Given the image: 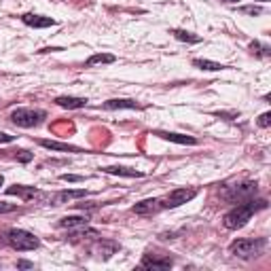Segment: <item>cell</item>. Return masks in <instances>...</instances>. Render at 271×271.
Masks as SVG:
<instances>
[{"label": "cell", "mask_w": 271, "mask_h": 271, "mask_svg": "<svg viewBox=\"0 0 271 271\" xmlns=\"http://www.w3.org/2000/svg\"><path fill=\"white\" fill-rule=\"evenodd\" d=\"M265 208H267L265 200H254V197H252V200H246V202L238 204L233 210H229L227 214H224L222 224L227 229H242L244 224L252 218V214H256L258 210H265Z\"/></svg>", "instance_id": "6da1fadb"}, {"label": "cell", "mask_w": 271, "mask_h": 271, "mask_svg": "<svg viewBox=\"0 0 271 271\" xmlns=\"http://www.w3.org/2000/svg\"><path fill=\"white\" fill-rule=\"evenodd\" d=\"M267 248V240L265 238H242V240H236L231 242V254H236L240 258H252V256H258L260 252Z\"/></svg>", "instance_id": "7a4b0ae2"}, {"label": "cell", "mask_w": 271, "mask_h": 271, "mask_svg": "<svg viewBox=\"0 0 271 271\" xmlns=\"http://www.w3.org/2000/svg\"><path fill=\"white\" fill-rule=\"evenodd\" d=\"M258 193V186L254 182H244V184H236V186H224L220 191V197L229 204H242L246 200H252Z\"/></svg>", "instance_id": "3957f363"}, {"label": "cell", "mask_w": 271, "mask_h": 271, "mask_svg": "<svg viewBox=\"0 0 271 271\" xmlns=\"http://www.w3.org/2000/svg\"><path fill=\"white\" fill-rule=\"evenodd\" d=\"M6 240H8V244H11L15 250H20V252L36 250L40 246V242L36 240L30 231H24V229H11L6 233Z\"/></svg>", "instance_id": "277c9868"}, {"label": "cell", "mask_w": 271, "mask_h": 271, "mask_svg": "<svg viewBox=\"0 0 271 271\" xmlns=\"http://www.w3.org/2000/svg\"><path fill=\"white\" fill-rule=\"evenodd\" d=\"M47 119V112L44 110H32V108H17L11 112V121L17 128H34V125L42 123Z\"/></svg>", "instance_id": "5b68a950"}, {"label": "cell", "mask_w": 271, "mask_h": 271, "mask_svg": "<svg viewBox=\"0 0 271 271\" xmlns=\"http://www.w3.org/2000/svg\"><path fill=\"white\" fill-rule=\"evenodd\" d=\"M197 195V188H174L170 195H166L164 200H159L161 210H168V208H178L186 202H191Z\"/></svg>", "instance_id": "8992f818"}, {"label": "cell", "mask_w": 271, "mask_h": 271, "mask_svg": "<svg viewBox=\"0 0 271 271\" xmlns=\"http://www.w3.org/2000/svg\"><path fill=\"white\" fill-rule=\"evenodd\" d=\"M22 22L26 26H30V28H49V26L56 24V20H51V17H42V15H34V13H26L22 17Z\"/></svg>", "instance_id": "52a82bcc"}, {"label": "cell", "mask_w": 271, "mask_h": 271, "mask_svg": "<svg viewBox=\"0 0 271 271\" xmlns=\"http://www.w3.org/2000/svg\"><path fill=\"white\" fill-rule=\"evenodd\" d=\"M152 136H159L164 140H170V142H176V144H197V138L193 136H182V134H174V132H152Z\"/></svg>", "instance_id": "ba28073f"}, {"label": "cell", "mask_w": 271, "mask_h": 271, "mask_svg": "<svg viewBox=\"0 0 271 271\" xmlns=\"http://www.w3.org/2000/svg\"><path fill=\"white\" fill-rule=\"evenodd\" d=\"M6 195H17L22 200H32V197L40 195V191L36 186H24V184H13L6 188Z\"/></svg>", "instance_id": "9c48e42d"}, {"label": "cell", "mask_w": 271, "mask_h": 271, "mask_svg": "<svg viewBox=\"0 0 271 271\" xmlns=\"http://www.w3.org/2000/svg\"><path fill=\"white\" fill-rule=\"evenodd\" d=\"M87 222H89V218L87 216H80V214H76V216H64L58 224L62 229H68V231H72V229H80V227H87Z\"/></svg>", "instance_id": "30bf717a"}, {"label": "cell", "mask_w": 271, "mask_h": 271, "mask_svg": "<svg viewBox=\"0 0 271 271\" xmlns=\"http://www.w3.org/2000/svg\"><path fill=\"white\" fill-rule=\"evenodd\" d=\"M38 144L42 148L49 150H60V152H80L78 146H72L68 142H58V140H38Z\"/></svg>", "instance_id": "8fae6325"}, {"label": "cell", "mask_w": 271, "mask_h": 271, "mask_svg": "<svg viewBox=\"0 0 271 271\" xmlns=\"http://www.w3.org/2000/svg\"><path fill=\"white\" fill-rule=\"evenodd\" d=\"M161 210V204L159 200H142L134 206V212L136 214H140V216H148L152 212H159Z\"/></svg>", "instance_id": "7c38bea8"}, {"label": "cell", "mask_w": 271, "mask_h": 271, "mask_svg": "<svg viewBox=\"0 0 271 271\" xmlns=\"http://www.w3.org/2000/svg\"><path fill=\"white\" fill-rule=\"evenodd\" d=\"M142 267H146V269H170L172 258H157L152 254H146L142 258Z\"/></svg>", "instance_id": "4fadbf2b"}, {"label": "cell", "mask_w": 271, "mask_h": 271, "mask_svg": "<svg viewBox=\"0 0 271 271\" xmlns=\"http://www.w3.org/2000/svg\"><path fill=\"white\" fill-rule=\"evenodd\" d=\"M56 104L62 108H83L87 106V100L85 98H74V96H60L56 98Z\"/></svg>", "instance_id": "5bb4252c"}, {"label": "cell", "mask_w": 271, "mask_h": 271, "mask_svg": "<svg viewBox=\"0 0 271 271\" xmlns=\"http://www.w3.org/2000/svg\"><path fill=\"white\" fill-rule=\"evenodd\" d=\"M106 174H114V176H130V178H140L142 172L138 170H132V168H123V166H108V168H102Z\"/></svg>", "instance_id": "9a60e30c"}, {"label": "cell", "mask_w": 271, "mask_h": 271, "mask_svg": "<svg viewBox=\"0 0 271 271\" xmlns=\"http://www.w3.org/2000/svg\"><path fill=\"white\" fill-rule=\"evenodd\" d=\"M104 108L106 110H121V108H130V110H138V108H142L138 102H134V100H108L104 102Z\"/></svg>", "instance_id": "2e32d148"}, {"label": "cell", "mask_w": 271, "mask_h": 271, "mask_svg": "<svg viewBox=\"0 0 271 271\" xmlns=\"http://www.w3.org/2000/svg\"><path fill=\"white\" fill-rule=\"evenodd\" d=\"M89 195V191H60L56 197H53V204L56 206H60V204H64V202H68V200H78V197H87Z\"/></svg>", "instance_id": "e0dca14e"}, {"label": "cell", "mask_w": 271, "mask_h": 271, "mask_svg": "<svg viewBox=\"0 0 271 271\" xmlns=\"http://www.w3.org/2000/svg\"><path fill=\"white\" fill-rule=\"evenodd\" d=\"M116 58L110 56V53H96V56H92L87 62H85V66L87 68H92V66H98V64H112Z\"/></svg>", "instance_id": "ac0fdd59"}, {"label": "cell", "mask_w": 271, "mask_h": 271, "mask_svg": "<svg viewBox=\"0 0 271 271\" xmlns=\"http://www.w3.org/2000/svg\"><path fill=\"white\" fill-rule=\"evenodd\" d=\"M174 38L182 40V42H202V36H197L193 32H186V30H174Z\"/></svg>", "instance_id": "d6986e66"}, {"label": "cell", "mask_w": 271, "mask_h": 271, "mask_svg": "<svg viewBox=\"0 0 271 271\" xmlns=\"http://www.w3.org/2000/svg\"><path fill=\"white\" fill-rule=\"evenodd\" d=\"M193 66L200 68V70H210V72H216V70L224 68L222 64H216V62H210V60H193Z\"/></svg>", "instance_id": "ffe728a7"}, {"label": "cell", "mask_w": 271, "mask_h": 271, "mask_svg": "<svg viewBox=\"0 0 271 271\" xmlns=\"http://www.w3.org/2000/svg\"><path fill=\"white\" fill-rule=\"evenodd\" d=\"M98 238H100V233L96 229H85V227H80V231L72 233V240H98Z\"/></svg>", "instance_id": "44dd1931"}, {"label": "cell", "mask_w": 271, "mask_h": 271, "mask_svg": "<svg viewBox=\"0 0 271 271\" xmlns=\"http://www.w3.org/2000/svg\"><path fill=\"white\" fill-rule=\"evenodd\" d=\"M250 49H252V53H258V56H263V58H267V56H269V47H267V44L252 42V44H250Z\"/></svg>", "instance_id": "7402d4cb"}, {"label": "cell", "mask_w": 271, "mask_h": 271, "mask_svg": "<svg viewBox=\"0 0 271 271\" xmlns=\"http://www.w3.org/2000/svg\"><path fill=\"white\" fill-rule=\"evenodd\" d=\"M271 125V112H263L258 116V128H269Z\"/></svg>", "instance_id": "603a6c76"}, {"label": "cell", "mask_w": 271, "mask_h": 271, "mask_svg": "<svg viewBox=\"0 0 271 271\" xmlns=\"http://www.w3.org/2000/svg\"><path fill=\"white\" fill-rule=\"evenodd\" d=\"M240 11L246 13V15H260V13H263V8H260V6H242Z\"/></svg>", "instance_id": "cb8c5ba5"}, {"label": "cell", "mask_w": 271, "mask_h": 271, "mask_svg": "<svg viewBox=\"0 0 271 271\" xmlns=\"http://www.w3.org/2000/svg\"><path fill=\"white\" fill-rule=\"evenodd\" d=\"M17 206L15 204H6V202H0V214H8V212H15Z\"/></svg>", "instance_id": "d4e9b609"}, {"label": "cell", "mask_w": 271, "mask_h": 271, "mask_svg": "<svg viewBox=\"0 0 271 271\" xmlns=\"http://www.w3.org/2000/svg\"><path fill=\"white\" fill-rule=\"evenodd\" d=\"M32 152H28V150H20V152H17V159H20L22 161V164H28V161H32Z\"/></svg>", "instance_id": "484cf974"}, {"label": "cell", "mask_w": 271, "mask_h": 271, "mask_svg": "<svg viewBox=\"0 0 271 271\" xmlns=\"http://www.w3.org/2000/svg\"><path fill=\"white\" fill-rule=\"evenodd\" d=\"M62 180H66V182H80L83 176H76V174H62Z\"/></svg>", "instance_id": "4316f807"}, {"label": "cell", "mask_w": 271, "mask_h": 271, "mask_svg": "<svg viewBox=\"0 0 271 271\" xmlns=\"http://www.w3.org/2000/svg\"><path fill=\"white\" fill-rule=\"evenodd\" d=\"M17 267H20V269H32L34 265L28 263V260H17Z\"/></svg>", "instance_id": "83f0119b"}, {"label": "cell", "mask_w": 271, "mask_h": 271, "mask_svg": "<svg viewBox=\"0 0 271 271\" xmlns=\"http://www.w3.org/2000/svg\"><path fill=\"white\" fill-rule=\"evenodd\" d=\"M13 140H15V136H8V134L0 132V142H13Z\"/></svg>", "instance_id": "f1b7e54d"}, {"label": "cell", "mask_w": 271, "mask_h": 271, "mask_svg": "<svg viewBox=\"0 0 271 271\" xmlns=\"http://www.w3.org/2000/svg\"><path fill=\"white\" fill-rule=\"evenodd\" d=\"M2 182H4V178H2V174H0V186H2Z\"/></svg>", "instance_id": "f546056e"}, {"label": "cell", "mask_w": 271, "mask_h": 271, "mask_svg": "<svg viewBox=\"0 0 271 271\" xmlns=\"http://www.w3.org/2000/svg\"><path fill=\"white\" fill-rule=\"evenodd\" d=\"M224 2H240V0H224Z\"/></svg>", "instance_id": "4dcf8cb0"}, {"label": "cell", "mask_w": 271, "mask_h": 271, "mask_svg": "<svg viewBox=\"0 0 271 271\" xmlns=\"http://www.w3.org/2000/svg\"><path fill=\"white\" fill-rule=\"evenodd\" d=\"M260 2H265V0H260Z\"/></svg>", "instance_id": "1f68e13d"}]
</instances>
